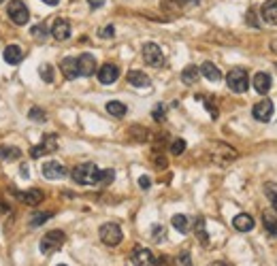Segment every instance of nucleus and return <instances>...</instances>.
Segmentation results:
<instances>
[{
	"label": "nucleus",
	"instance_id": "obj_1",
	"mask_svg": "<svg viewBox=\"0 0 277 266\" xmlns=\"http://www.w3.org/2000/svg\"><path fill=\"white\" fill-rule=\"evenodd\" d=\"M68 175L73 177V181H75L77 185H98L100 168L94 164V162H83V164L75 166Z\"/></svg>",
	"mask_w": 277,
	"mask_h": 266
},
{
	"label": "nucleus",
	"instance_id": "obj_2",
	"mask_svg": "<svg viewBox=\"0 0 277 266\" xmlns=\"http://www.w3.org/2000/svg\"><path fill=\"white\" fill-rule=\"evenodd\" d=\"M66 243V235L62 230H49L47 235L41 239V243H38V249H41L43 256H51L55 254L58 249Z\"/></svg>",
	"mask_w": 277,
	"mask_h": 266
},
{
	"label": "nucleus",
	"instance_id": "obj_3",
	"mask_svg": "<svg viewBox=\"0 0 277 266\" xmlns=\"http://www.w3.org/2000/svg\"><path fill=\"white\" fill-rule=\"evenodd\" d=\"M226 85L228 90L235 92V94H245L250 87V75L245 68H233L231 72L226 75Z\"/></svg>",
	"mask_w": 277,
	"mask_h": 266
},
{
	"label": "nucleus",
	"instance_id": "obj_4",
	"mask_svg": "<svg viewBox=\"0 0 277 266\" xmlns=\"http://www.w3.org/2000/svg\"><path fill=\"white\" fill-rule=\"evenodd\" d=\"M6 15H9V19L15 23V26H26L30 21V11L23 0H9V4H6Z\"/></svg>",
	"mask_w": 277,
	"mask_h": 266
},
{
	"label": "nucleus",
	"instance_id": "obj_5",
	"mask_svg": "<svg viewBox=\"0 0 277 266\" xmlns=\"http://www.w3.org/2000/svg\"><path fill=\"white\" fill-rule=\"evenodd\" d=\"M98 237H100V241L105 243L107 247H117L124 241V232H122V228L117 224H113V222H109V224H102L100 226V230H98Z\"/></svg>",
	"mask_w": 277,
	"mask_h": 266
},
{
	"label": "nucleus",
	"instance_id": "obj_6",
	"mask_svg": "<svg viewBox=\"0 0 277 266\" xmlns=\"http://www.w3.org/2000/svg\"><path fill=\"white\" fill-rule=\"evenodd\" d=\"M239 158V154H237V149H233L231 145H226V143H211V160L213 162H218V164H228V162H233V160Z\"/></svg>",
	"mask_w": 277,
	"mask_h": 266
},
{
	"label": "nucleus",
	"instance_id": "obj_7",
	"mask_svg": "<svg viewBox=\"0 0 277 266\" xmlns=\"http://www.w3.org/2000/svg\"><path fill=\"white\" fill-rule=\"evenodd\" d=\"M141 53H143V60H145L147 66H152V68H162L164 66V53L156 43H145Z\"/></svg>",
	"mask_w": 277,
	"mask_h": 266
},
{
	"label": "nucleus",
	"instance_id": "obj_8",
	"mask_svg": "<svg viewBox=\"0 0 277 266\" xmlns=\"http://www.w3.org/2000/svg\"><path fill=\"white\" fill-rule=\"evenodd\" d=\"M55 149H58V136H55V134H45L41 145H34V147L30 149V156L36 160V158L47 156V154H55Z\"/></svg>",
	"mask_w": 277,
	"mask_h": 266
},
{
	"label": "nucleus",
	"instance_id": "obj_9",
	"mask_svg": "<svg viewBox=\"0 0 277 266\" xmlns=\"http://www.w3.org/2000/svg\"><path fill=\"white\" fill-rule=\"evenodd\" d=\"M41 173H43L45 179H51V181H55V179H64V177L68 175L66 166L60 164V162H55V160H49V162H45L43 168H41Z\"/></svg>",
	"mask_w": 277,
	"mask_h": 266
},
{
	"label": "nucleus",
	"instance_id": "obj_10",
	"mask_svg": "<svg viewBox=\"0 0 277 266\" xmlns=\"http://www.w3.org/2000/svg\"><path fill=\"white\" fill-rule=\"evenodd\" d=\"M130 262L132 266H154L156 256L145 247H134L130 252Z\"/></svg>",
	"mask_w": 277,
	"mask_h": 266
},
{
	"label": "nucleus",
	"instance_id": "obj_11",
	"mask_svg": "<svg viewBox=\"0 0 277 266\" xmlns=\"http://www.w3.org/2000/svg\"><path fill=\"white\" fill-rule=\"evenodd\" d=\"M273 113H275V107L269 98L256 102L254 109H252V115H254V119H258V122H271Z\"/></svg>",
	"mask_w": 277,
	"mask_h": 266
},
{
	"label": "nucleus",
	"instance_id": "obj_12",
	"mask_svg": "<svg viewBox=\"0 0 277 266\" xmlns=\"http://www.w3.org/2000/svg\"><path fill=\"white\" fill-rule=\"evenodd\" d=\"M77 68H79V77H92L98 70L96 66V58L92 53H81L77 58Z\"/></svg>",
	"mask_w": 277,
	"mask_h": 266
},
{
	"label": "nucleus",
	"instance_id": "obj_13",
	"mask_svg": "<svg viewBox=\"0 0 277 266\" xmlns=\"http://www.w3.org/2000/svg\"><path fill=\"white\" fill-rule=\"evenodd\" d=\"M98 75V81L102 85H111L117 81V77H120V68L115 66V64H102V66L96 70Z\"/></svg>",
	"mask_w": 277,
	"mask_h": 266
},
{
	"label": "nucleus",
	"instance_id": "obj_14",
	"mask_svg": "<svg viewBox=\"0 0 277 266\" xmlns=\"http://www.w3.org/2000/svg\"><path fill=\"white\" fill-rule=\"evenodd\" d=\"M51 36L55 41H66V38H70V21L64 17H58L51 26Z\"/></svg>",
	"mask_w": 277,
	"mask_h": 266
},
{
	"label": "nucleus",
	"instance_id": "obj_15",
	"mask_svg": "<svg viewBox=\"0 0 277 266\" xmlns=\"http://www.w3.org/2000/svg\"><path fill=\"white\" fill-rule=\"evenodd\" d=\"M260 17L269 26H277V0H265V4L260 6Z\"/></svg>",
	"mask_w": 277,
	"mask_h": 266
},
{
	"label": "nucleus",
	"instance_id": "obj_16",
	"mask_svg": "<svg viewBox=\"0 0 277 266\" xmlns=\"http://www.w3.org/2000/svg\"><path fill=\"white\" fill-rule=\"evenodd\" d=\"M201 4V0H166L164 9H171L173 13H184L190 9H196Z\"/></svg>",
	"mask_w": 277,
	"mask_h": 266
},
{
	"label": "nucleus",
	"instance_id": "obj_17",
	"mask_svg": "<svg viewBox=\"0 0 277 266\" xmlns=\"http://www.w3.org/2000/svg\"><path fill=\"white\" fill-rule=\"evenodd\" d=\"M15 196H17L21 203H26V205H41L43 203V198L45 194L38 188H32V190H28V192H15Z\"/></svg>",
	"mask_w": 277,
	"mask_h": 266
},
{
	"label": "nucleus",
	"instance_id": "obj_18",
	"mask_svg": "<svg viewBox=\"0 0 277 266\" xmlns=\"http://www.w3.org/2000/svg\"><path fill=\"white\" fill-rule=\"evenodd\" d=\"M233 228L237 232H250V230H254V217L248 215V213H239V215H235V220H233Z\"/></svg>",
	"mask_w": 277,
	"mask_h": 266
},
{
	"label": "nucleus",
	"instance_id": "obj_19",
	"mask_svg": "<svg viewBox=\"0 0 277 266\" xmlns=\"http://www.w3.org/2000/svg\"><path fill=\"white\" fill-rule=\"evenodd\" d=\"M271 85H273V79L271 75H267V72H256L254 75V90L258 94H269V90H271Z\"/></svg>",
	"mask_w": 277,
	"mask_h": 266
},
{
	"label": "nucleus",
	"instance_id": "obj_20",
	"mask_svg": "<svg viewBox=\"0 0 277 266\" xmlns=\"http://www.w3.org/2000/svg\"><path fill=\"white\" fill-rule=\"evenodd\" d=\"M60 70L62 75H64L68 81H73V79L79 77V68H77V58H64L60 62Z\"/></svg>",
	"mask_w": 277,
	"mask_h": 266
},
{
	"label": "nucleus",
	"instance_id": "obj_21",
	"mask_svg": "<svg viewBox=\"0 0 277 266\" xmlns=\"http://www.w3.org/2000/svg\"><path fill=\"white\" fill-rule=\"evenodd\" d=\"M126 79H128V83L134 87H149L152 85V79H149L143 70H130L128 75H126Z\"/></svg>",
	"mask_w": 277,
	"mask_h": 266
},
{
	"label": "nucleus",
	"instance_id": "obj_22",
	"mask_svg": "<svg viewBox=\"0 0 277 266\" xmlns=\"http://www.w3.org/2000/svg\"><path fill=\"white\" fill-rule=\"evenodd\" d=\"M199 70L205 79H209V81H220L222 79V70L213 62H203V66H199Z\"/></svg>",
	"mask_w": 277,
	"mask_h": 266
},
{
	"label": "nucleus",
	"instance_id": "obj_23",
	"mask_svg": "<svg viewBox=\"0 0 277 266\" xmlns=\"http://www.w3.org/2000/svg\"><path fill=\"white\" fill-rule=\"evenodd\" d=\"M21 158V149L15 147V145H0V160L4 162H15V160Z\"/></svg>",
	"mask_w": 277,
	"mask_h": 266
},
{
	"label": "nucleus",
	"instance_id": "obj_24",
	"mask_svg": "<svg viewBox=\"0 0 277 266\" xmlns=\"http://www.w3.org/2000/svg\"><path fill=\"white\" fill-rule=\"evenodd\" d=\"M2 58H4L6 64H19V62L23 60V51H21L19 45H9V47L4 49Z\"/></svg>",
	"mask_w": 277,
	"mask_h": 266
},
{
	"label": "nucleus",
	"instance_id": "obj_25",
	"mask_svg": "<svg viewBox=\"0 0 277 266\" xmlns=\"http://www.w3.org/2000/svg\"><path fill=\"white\" fill-rule=\"evenodd\" d=\"M194 232H196V239H199V243L203 247L209 245V232H207V222L203 220V217H199L194 224Z\"/></svg>",
	"mask_w": 277,
	"mask_h": 266
},
{
	"label": "nucleus",
	"instance_id": "obj_26",
	"mask_svg": "<svg viewBox=\"0 0 277 266\" xmlns=\"http://www.w3.org/2000/svg\"><path fill=\"white\" fill-rule=\"evenodd\" d=\"M199 77H201V70H199V66H194V64H190V66L181 70V81L186 85H194L199 81Z\"/></svg>",
	"mask_w": 277,
	"mask_h": 266
},
{
	"label": "nucleus",
	"instance_id": "obj_27",
	"mask_svg": "<svg viewBox=\"0 0 277 266\" xmlns=\"http://www.w3.org/2000/svg\"><path fill=\"white\" fill-rule=\"evenodd\" d=\"M171 224H173V228H175L177 232H181V235H188L190 230H192V224H190V217H186V215H173V220H171Z\"/></svg>",
	"mask_w": 277,
	"mask_h": 266
},
{
	"label": "nucleus",
	"instance_id": "obj_28",
	"mask_svg": "<svg viewBox=\"0 0 277 266\" xmlns=\"http://www.w3.org/2000/svg\"><path fill=\"white\" fill-rule=\"evenodd\" d=\"M263 224H265V230L269 232V235L277 237V215L275 211H263Z\"/></svg>",
	"mask_w": 277,
	"mask_h": 266
},
{
	"label": "nucleus",
	"instance_id": "obj_29",
	"mask_svg": "<svg viewBox=\"0 0 277 266\" xmlns=\"http://www.w3.org/2000/svg\"><path fill=\"white\" fill-rule=\"evenodd\" d=\"M107 113L113 117H124L126 113H128V109H126V104L120 102V100H109L107 102Z\"/></svg>",
	"mask_w": 277,
	"mask_h": 266
},
{
	"label": "nucleus",
	"instance_id": "obj_30",
	"mask_svg": "<svg viewBox=\"0 0 277 266\" xmlns=\"http://www.w3.org/2000/svg\"><path fill=\"white\" fill-rule=\"evenodd\" d=\"M265 194L269 198V203H271L273 211L277 213V183H265Z\"/></svg>",
	"mask_w": 277,
	"mask_h": 266
},
{
	"label": "nucleus",
	"instance_id": "obj_31",
	"mask_svg": "<svg viewBox=\"0 0 277 266\" xmlns=\"http://www.w3.org/2000/svg\"><path fill=\"white\" fill-rule=\"evenodd\" d=\"M30 34H32L34 41H45L47 34H49V30H47V26L41 21V23H36V26H32V30H30Z\"/></svg>",
	"mask_w": 277,
	"mask_h": 266
},
{
	"label": "nucleus",
	"instance_id": "obj_32",
	"mask_svg": "<svg viewBox=\"0 0 277 266\" xmlns=\"http://www.w3.org/2000/svg\"><path fill=\"white\" fill-rule=\"evenodd\" d=\"M164 239H166V228L160 224H154L152 226V241L154 243H162Z\"/></svg>",
	"mask_w": 277,
	"mask_h": 266
},
{
	"label": "nucleus",
	"instance_id": "obj_33",
	"mask_svg": "<svg viewBox=\"0 0 277 266\" xmlns=\"http://www.w3.org/2000/svg\"><path fill=\"white\" fill-rule=\"evenodd\" d=\"M28 117L32 119V122H38V124H41V122H47V113H45L41 107H32V109H30V111H28Z\"/></svg>",
	"mask_w": 277,
	"mask_h": 266
},
{
	"label": "nucleus",
	"instance_id": "obj_34",
	"mask_svg": "<svg viewBox=\"0 0 277 266\" xmlns=\"http://www.w3.org/2000/svg\"><path fill=\"white\" fill-rule=\"evenodd\" d=\"M113 179H115V171H113V168H102V171H100L98 185H109Z\"/></svg>",
	"mask_w": 277,
	"mask_h": 266
},
{
	"label": "nucleus",
	"instance_id": "obj_35",
	"mask_svg": "<svg viewBox=\"0 0 277 266\" xmlns=\"http://www.w3.org/2000/svg\"><path fill=\"white\" fill-rule=\"evenodd\" d=\"M38 75H41V79L45 83H51L53 81V66L51 64H43L41 70H38Z\"/></svg>",
	"mask_w": 277,
	"mask_h": 266
},
{
	"label": "nucleus",
	"instance_id": "obj_36",
	"mask_svg": "<svg viewBox=\"0 0 277 266\" xmlns=\"http://www.w3.org/2000/svg\"><path fill=\"white\" fill-rule=\"evenodd\" d=\"M51 217H53V211H47V213H36V215L32 217V222H30V226H32V228H36V226L45 224L47 220H51Z\"/></svg>",
	"mask_w": 277,
	"mask_h": 266
},
{
	"label": "nucleus",
	"instance_id": "obj_37",
	"mask_svg": "<svg viewBox=\"0 0 277 266\" xmlns=\"http://www.w3.org/2000/svg\"><path fill=\"white\" fill-rule=\"evenodd\" d=\"M175 266H194V262H192V256H190L188 252H181V254H177V258H175Z\"/></svg>",
	"mask_w": 277,
	"mask_h": 266
},
{
	"label": "nucleus",
	"instance_id": "obj_38",
	"mask_svg": "<svg viewBox=\"0 0 277 266\" xmlns=\"http://www.w3.org/2000/svg\"><path fill=\"white\" fill-rule=\"evenodd\" d=\"M186 151V141L184 139H175L171 143V154L173 156H181Z\"/></svg>",
	"mask_w": 277,
	"mask_h": 266
},
{
	"label": "nucleus",
	"instance_id": "obj_39",
	"mask_svg": "<svg viewBox=\"0 0 277 266\" xmlns=\"http://www.w3.org/2000/svg\"><path fill=\"white\" fill-rule=\"evenodd\" d=\"M245 23H248L250 28H260V21H258V15L254 9H250L248 13H245Z\"/></svg>",
	"mask_w": 277,
	"mask_h": 266
},
{
	"label": "nucleus",
	"instance_id": "obj_40",
	"mask_svg": "<svg viewBox=\"0 0 277 266\" xmlns=\"http://www.w3.org/2000/svg\"><path fill=\"white\" fill-rule=\"evenodd\" d=\"M152 117L156 119V122H164V117H166V107L160 102V104H156L154 111H152Z\"/></svg>",
	"mask_w": 277,
	"mask_h": 266
},
{
	"label": "nucleus",
	"instance_id": "obj_41",
	"mask_svg": "<svg viewBox=\"0 0 277 266\" xmlns=\"http://www.w3.org/2000/svg\"><path fill=\"white\" fill-rule=\"evenodd\" d=\"M199 100H205V109H207V111L211 113V117H213V119H218L220 113H218V107L213 104V100H211V98H207V96H205V98H203V96H199Z\"/></svg>",
	"mask_w": 277,
	"mask_h": 266
},
{
	"label": "nucleus",
	"instance_id": "obj_42",
	"mask_svg": "<svg viewBox=\"0 0 277 266\" xmlns=\"http://www.w3.org/2000/svg\"><path fill=\"white\" fill-rule=\"evenodd\" d=\"M152 158H154V164H156L158 168H160V171H162V168H166V158L160 154V151H154Z\"/></svg>",
	"mask_w": 277,
	"mask_h": 266
},
{
	"label": "nucleus",
	"instance_id": "obj_43",
	"mask_svg": "<svg viewBox=\"0 0 277 266\" xmlns=\"http://www.w3.org/2000/svg\"><path fill=\"white\" fill-rule=\"evenodd\" d=\"M98 34H100V38H113L115 28H113V26H105V28H102V30L98 32Z\"/></svg>",
	"mask_w": 277,
	"mask_h": 266
},
{
	"label": "nucleus",
	"instance_id": "obj_44",
	"mask_svg": "<svg viewBox=\"0 0 277 266\" xmlns=\"http://www.w3.org/2000/svg\"><path fill=\"white\" fill-rule=\"evenodd\" d=\"M139 188L141 190H149V188H152V179H149L147 175H141L139 177Z\"/></svg>",
	"mask_w": 277,
	"mask_h": 266
},
{
	"label": "nucleus",
	"instance_id": "obj_45",
	"mask_svg": "<svg viewBox=\"0 0 277 266\" xmlns=\"http://www.w3.org/2000/svg\"><path fill=\"white\" fill-rule=\"evenodd\" d=\"M154 266H171L169 256H156V262H154Z\"/></svg>",
	"mask_w": 277,
	"mask_h": 266
},
{
	"label": "nucleus",
	"instance_id": "obj_46",
	"mask_svg": "<svg viewBox=\"0 0 277 266\" xmlns=\"http://www.w3.org/2000/svg\"><path fill=\"white\" fill-rule=\"evenodd\" d=\"M88 4L92 6V9H100V6L105 4V0H88Z\"/></svg>",
	"mask_w": 277,
	"mask_h": 266
},
{
	"label": "nucleus",
	"instance_id": "obj_47",
	"mask_svg": "<svg viewBox=\"0 0 277 266\" xmlns=\"http://www.w3.org/2000/svg\"><path fill=\"white\" fill-rule=\"evenodd\" d=\"M9 211H11V207L6 205L4 200H0V215H6V213H9Z\"/></svg>",
	"mask_w": 277,
	"mask_h": 266
},
{
	"label": "nucleus",
	"instance_id": "obj_48",
	"mask_svg": "<svg viewBox=\"0 0 277 266\" xmlns=\"http://www.w3.org/2000/svg\"><path fill=\"white\" fill-rule=\"evenodd\" d=\"M19 171H21V177H23V179H28V177H30V173H28V166H26V164H23V166L19 168Z\"/></svg>",
	"mask_w": 277,
	"mask_h": 266
},
{
	"label": "nucleus",
	"instance_id": "obj_49",
	"mask_svg": "<svg viewBox=\"0 0 277 266\" xmlns=\"http://www.w3.org/2000/svg\"><path fill=\"white\" fill-rule=\"evenodd\" d=\"M271 51L277 53V38H273V41H271Z\"/></svg>",
	"mask_w": 277,
	"mask_h": 266
},
{
	"label": "nucleus",
	"instance_id": "obj_50",
	"mask_svg": "<svg viewBox=\"0 0 277 266\" xmlns=\"http://www.w3.org/2000/svg\"><path fill=\"white\" fill-rule=\"evenodd\" d=\"M43 2H45V4H49V6H55V4L60 2V0H43Z\"/></svg>",
	"mask_w": 277,
	"mask_h": 266
},
{
	"label": "nucleus",
	"instance_id": "obj_51",
	"mask_svg": "<svg viewBox=\"0 0 277 266\" xmlns=\"http://www.w3.org/2000/svg\"><path fill=\"white\" fill-rule=\"evenodd\" d=\"M209 266H228V264H226V262H220V260H218V262H211Z\"/></svg>",
	"mask_w": 277,
	"mask_h": 266
},
{
	"label": "nucleus",
	"instance_id": "obj_52",
	"mask_svg": "<svg viewBox=\"0 0 277 266\" xmlns=\"http://www.w3.org/2000/svg\"><path fill=\"white\" fill-rule=\"evenodd\" d=\"M2 2H4V0H0V4H2Z\"/></svg>",
	"mask_w": 277,
	"mask_h": 266
},
{
	"label": "nucleus",
	"instance_id": "obj_53",
	"mask_svg": "<svg viewBox=\"0 0 277 266\" xmlns=\"http://www.w3.org/2000/svg\"><path fill=\"white\" fill-rule=\"evenodd\" d=\"M60 266H66V264H60Z\"/></svg>",
	"mask_w": 277,
	"mask_h": 266
}]
</instances>
